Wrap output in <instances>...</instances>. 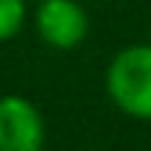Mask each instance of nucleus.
Wrapping results in <instances>:
<instances>
[{"label": "nucleus", "mask_w": 151, "mask_h": 151, "mask_svg": "<svg viewBox=\"0 0 151 151\" xmlns=\"http://www.w3.org/2000/svg\"><path fill=\"white\" fill-rule=\"evenodd\" d=\"M104 84L109 101L123 115L151 120V42L118 50L106 67Z\"/></svg>", "instance_id": "nucleus-1"}, {"label": "nucleus", "mask_w": 151, "mask_h": 151, "mask_svg": "<svg viewBox=\"0 0 151 151\" xmlns=\"http://www.w3.org/2000/svg\"><path fill=\"white\" fill-rule=\"evenodd\" d=\"M34 25L45 45L56 50H73L90 34V17L78 0H39Z\"/></svg>", "instance_id": "nucleus-2"}, {"label": "nucleus", "mask_w": 151, "mask_h": 151, "mask_svg": "<svg viewBox=\"0 0 151 151\" xmlns=\"http://www.w3.org/2000/svg\"><path fill=\"white\" fill-rule=\"evenodd\" d=\"M45 118L25 95H0V151H42Z\"/></svg>", "instance_id": "nucleus-3"}, {"label": "nucleus", "mask_w": 151, "mask_h": 151, "mask_svg": "<svg viewBox=\"0 0 151 151\" xmlns=\"http://www.w3.org/2000/svg\"><path fill=\"white\" fill-rule=\"evenodd\" d=\"M25 25V0H0V42H9Z\"/></svg>", "instance_id": "nucleus-4"}]
</instances>
